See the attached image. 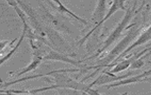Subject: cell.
Segmentation results:
<instances>
[{
  "mask_svg": "<svg viewBox=\"0 0 151 95\" xmlns=\"http://www.w3.org/2000/svg\"><path fill=\"white\" fill-rule=\"evenodd\" d=\"M125 9V7H124V1H114L113 4H112L107 14L104 17L103 20L100 22L98 24L96 25L95 27H94L91 31L87 34V35L84 37V38L80 41L79 42L83 43L87 39V38L89 36L92 34V33L95 31L99 27L101 24H102L104 22L107 21L110 17L112 16V15L115 14L116 12L120 10H124Z\"/></svg>",
  "mask_w": 151,
  "mask_h": 95,
  "instance_id": "cell-1",
  "label": "cell"
},
{
  "mask_svg": "<svg viewBox=\"0 0 151 95\" xmlns=\"http://www.w3.org/2000/svg\"><path fill=\"white\" fill-rule=\"evenodd\" d=\"M129 14H130V12H129L127 13L126 16H124V20H122L120 22L118 26L116 28V29L113 32L111 33V35L109 37V38L105 42L104 46L101 49V50L99 51L98 55L100 54V53H102L103 51H104L106 49H107V48L110 46V45H111L112 43L114 42H115L116 39L120 35L121 33L122 32V30H123L124 26H126V23L127 22V21H128V19H129L130 16H128Z\"/></svg>",
  "mask_w": 151,
  "mask_h": 95,
  "instance_id": "cell-2",
  "label": "cell"
},
{
  "mask_svg": "<svg viewBox=\"0 0 151 95\" xmlns=\"http://www.w3.org/2000/svg\"><path fill=\"white\" fill-rule=\"evenodd\" d=\"M151 39V28H149L148 31L144 33L143 35L139 39L137 40V42L134 43V44H133L131 46L128 48V49H127L125 51H124L123 53H122L120 55L117 59H116V60H119L120 58L123 57L126 54L128 53L129 51H130L132 49H133L136 46H137L138 45H141V44H143L145 42H147V40Z\"/></svg>",
  "mask_w": 151,
  "mask_h": 95,
  "instance_id": "cell-3",
  "label": "cell"
},
{
  "mask_svg": "<svg viewBox=\"0 0 151 95\" xmlns=\"http://www.w3.org/2000/svg\"><path fill=\"white\" fill-rule=\"evenodd\" d=\"M99 4L97 6L96 9L94 12V14L92 15V20L93 21H99V23L103 20V19L104 18L105 16H104V15L105 14V1H101V4ZM98 23V24H99Z\"/></svg>",
  "mask_w": 151,
  "mask_h": 95,
  "instance_id": "cell-4",
  "label": "cell"
},
{
  "mask_svg": "<svg viewBox=\"0 0 151 95\" xmlns=\"http://www.w3.org/2000/svg\"><path fill=\"white\" fill-rule=\"evenodd\" d=\"M83 92L88 95H102L97 90L92 89L91 88L89 87V86H87L85 90H84Z\"/></svg>",
  "mask_w": 151,
  "mask_h": 95,
  "instance_id": "cell-5",
  "label": "cell"
}]
</instances>
